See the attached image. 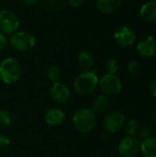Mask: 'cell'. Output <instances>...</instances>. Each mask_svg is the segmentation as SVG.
I'll list each match as a JSON object with an SVG mask.
<instances>
[{
	"mask_svg": "<svg viewBox=\"0 0 156 157\" xmlns=\"http://www.w3.org/2000/svg\"><path fill=\"white\" fill-rule=\"evenodd\" d=\"M72 122L78 132L88 134L94 131L97 125V115L91 108H81L74 113Z\"/></svg>",
	"mask_w": 156,
	"mask_h": 157,
	"instance_id": "obj_1",
	"label": "cell"
},
{
	"mask_svg": "<svg viewBox=\"0 0 156 157\" xmlns=\"http://www.w3.org/2000/svg\"><path fill=\"white\" fill-rule=\"evenodd\" d=\"M99 77L94 69L86 70L80 73L74 80V88L80 95H90L98 87Z\"/></svg>",
	"mask_w": 156,
	"mask_h": 157,
	"instance_id": "obj_2",
	"label": "cell"
},
{
	"mask_svg": "<svg viewBox=\"0 0 156 157\" xmlns=\"http://www.w3.org/2000/svg\"><path fill=\"white\" fill-rule=\"evenodd\" d=\"M22 67L13 57H6L0 62V79L6 85L16 84L21 77Z\"/></svg>",
	"mask_w": 156,
	"mask_h": 157,
	"instance_id": "obj_3",
	"label": "cell"
},
{
	"mask_svg": "<svg viewBox=\"0 0 156 157\" xmlns=\"http://www.w3.org/2000/svg\"><path fill=\"white\" fill-rule=\"evenodd\" d=\"M8 42L17 52H28L35 47L37 40L30 32L17 30L9 36Z\"/></svg>",
	"mask_w": 156,
	"mask_h": 157,
	"instance_id": "obj_4",
	"label": "cell"
},
{
	"mask_svg": "<svg viewBox=\"0 0 156 157\" xmlns=\"http://www.w3.org/2000/svg\"><path fill=\"white\" fill-rule=\"evenodd\" d=\"M98 87L100 88L102 94L110 97H117L122 91V83L117 75L105 74L98 83Z\"/></svg>",
	"mask_w": 156,
	"mask_h": 157,
	"instance_id": "obj_5",
	"label": "cell"
},
{
	"mask_svg": "<svg viewBox=\"0 0 156 157\" xmlns=\"http://www.w3.org/2000/svg\"><path fill=\"white\" fill-rule=\"evenodd\" d=\"M20 21L17 15L10 9H0V32L4 35H11L18 30Z\"/></svg>",
	"mask_w": 156,
	"mask_h": 157,
	"instance_id": "obj_6",
	"label": "cell"
},
{
	"mask_svg": "<svg viewBox=\"0 0 156 157\" xmlns=\"http://www.w3.org/2000/svg\"><path fill=\"white\" fill-rule=\"evenodd\" d=\"M126 118L120 111L115 110L108 113L103 120V127L108 133H115L119 132L124 125Z\"/></svg>",
	"mask_w": 156,
	"mask_h": 157,
	"instance_id": "obj_7",
	"label": "cell"
},
{
	"mask_svg": "<svg viewBox=\"0 0 156 157\" xmlns=\"http://www.w3.org/2000/svg\"><path fill=\"white\" fill-rule=\"evenodd\" d=\"M140 140L135 136L124 137L119 146L118 151L121 157H134L140 152Z\"/></svg>",
	"mask_w": 156,
	"mask_h": 157,
	"instance_id": "obj_8",
	"label": "cell"
},
{
	"mask_svg": "<svg viewBox=\"0 0 156 157\" xmlns=\"http://www.w3.org/2000/svg\"><path fill=\"white\" fill-rule=\"evenodd\" d=\"M50 98L58 104H64L69 101L71 98L70 89L62 82L52 83L48 90Z\"/></svg>",
	"mask_w": 156,
	"mask_h": 157,
	"instance_id": "obj_9",
	"label": "cell"
},
{
	"mask_svg": "<svg viewBox=\"0 0 156 157\" xmlns=\"http://www.w3.org/2000/svg\"><path fill=\"white\" fill-rule=\"evenodd\" d=\"M135 31L127 26L118 28L114 32V40L121 47H130L136 41Z\"/></svg>",
	"mask_w": 156,
	"mask_h": 157,
	"instance_id": "obj_10",
	"label": "cell"
},
{
	"mask_svg": "<svg viewBox=\"0 0 156 157\" xmlns=\"http://www.w3.org/2000/svg\"><path fill=\"white\" fill-rule=\"evenodd\" d=\"M136 50L138 54L143 58H150L154 55L156 52V40L151 35H146L141 38L137 43Z\"/></svg>",
	"mask_w": 156,
	"mask_h": 157,
	"instance_id": "obj_11",
	"label": "cell"
},
{
	"mask_svg": "<svg viewBox=\"0 0 156 157\" xmlns=\"http://www.w3.org/2000/svg\"><path fill=\"white\" fill-rule=\"evenodd\" d=\"M45 122L51 126H59L65 121V112L57 107L51 108L44 114Z\"/></svg>",
	"mask_w": 156,
	"mask_h": 157,
	"instance_id": "obj_12",
	"label": "cell"
},
{
	"mask_svg": "<svg viewBox=\"0 0 156 157\" xmlns=\"http://www.w3.org/2000/svg\"><path fill=\"white\" fill-rule=\"evenodd\" d=\"M140 16L149 22H156V1H150L143 4L140 8Z\"/></svg>",
	"mask_w": 156,
	"mask_h": 157,
	"instance_id": "obj_13",
	"label": "cell"
},
{
	"mask_svg": "<svg viewBox=\"0 0 156 157\" xmlns=\"http://www.w3.org/2000/svg\"><path fill=\"white\" fill-rule=\"evenodd\" d=\"M140 152L144 157H156V138L150 136L142 140Z\"/></svg>",
	"mask_w": 156,
	"mask_h": 157,
	"instance_id": "obj_14",
	"label": "cell"
},
{
	"mask_svg": "<svg viewBox=\"0 0 156 157\" xmlns=\"http://www.w3.org/2000/svg\"><path fill=\"white\" fill-rule=\"evenodd\" d=\"M97 8L103 14H111L120 6V0H97Z\"/></svg>",
	"mask_w": 156,
	"mask_h": 157,
	"instance_id": "obj_15",
	"label": "cell"
},
{
	"mask_svg": "<svg viewBox=\"0 0 156 157\" xmlns=\"http://www.w3.org/2000/svg\"><path fill=\"white\" fill-rule=\"evenodd\" d=\"M110 104V99L108 96L104 94L98 95L93 101L91 109L97 114V113H103L105 112Z\"/></svg>",
	"mask_w": 156,
	"mask_h": 157,
	"instance_id": "obj_16",
	"label": "cell"
},
{
	"mask_svg": "<svg viewBox=\"0 0 156 157\" xmlns=\"http://www.w3.org/2000/svg\"><path fill=\"white\" fill-rule=\"evenodd\" d=\"M77 63L84 71L90 70L94 65V57L89 52L82 51L77 56Z\"/></svg>",
	"mask_w": 156,
	"mask_h": 157,
	"instance_id": "obj_17",
	"label": "cell"
},
{
	"mask_svg": "<svg viewBox=\"0 0 156 157\" xmlns=\"http://www.w3.org/2000/svg\"><path fill=\"white\" fill-rule=\"evenodd\" d=\"M139 126H140V124L137 122V121H135L133 119L126 121L123 125L124 131H125L127 136H135L137 134Z\"/></svg>",
	"mask_w": 156,
	"mask_h": 157,
	"instance_id": "obj_18",
	"label": "cell"
},
{
	"mask_svg": "<svg viewBox=\"0 0 156 157\" xmlns=\"http://www.w3.org/2000/svg\"><path fill=\"white\" fill-rule=\"evenodd\" d=\"M105 68H106L107 74L116 75L120 69V63L115 58H109L107 60L105 63Z\"/></svg>",
	"mask_w": 156,
	"mask_h": 157,
	"instance_id": "obj_19",
	"label": "cell"
},
{
	"mask_svg": "<svg viewBox=\"0 0 156 157\" xmlns=\"http://www.w3.org/2000/svg\"><path fill=\"white\" fill-rule=\"evenodd\" d=\"M61 75H62V73L58 66L51 65L49 67V69L47 71V76L51 83L59 82L61 79Z\"/></svg>",
	"mask_w": 156,
	"mask_h": 157,
	"instance_id": "obj_20",
	"label": "cell"
},
{
	"mask_svg": "<svg viewBox=\"0 0 156 157\" xmlns=\"http://www.w3.org/2000/svg\"><path fill=\"white\" fill-rule=\"evenodd\" d=\"M11 115L6 109H0V130L6 129L11 123Z\"/></svg>",
	"mask_w": 156,
	"mask_h": 157,
	"instance_id": "obj_21",
	"label": "cell"
},
{
	"mask_svg": "<svg viewBox=\"0 0 156 157\" xmlns=\"http://www.w3.org/2000/svg\"><path fill=\"white\" fill-rule=\"evenodd\" d=\"M136 135H137L138 139H142V140H144V139L150 137L151 136V128H150V126L148 124H145V123L140 124Z\"/></svg>",
	"mask_w": 156,
	"mask_h": 157,
	"instance_id": "obj_22",
	"label": "cell"
},
{
	"mask_svg": "<svg viewBox=\"0 0 156 157\" xmlns=\"http://www.w3.org/2000/svg\"><path fill=\"white\" fill-rule=\"evenodd\" d=\"M127 69H128V72L131 75H138L141 71V65L140 63L135 61V60H132L131 62H129L128 65H127Z\"/></svg>",
	"mask_w": 156,
	"mask_h": 157,
	"instance_id": "obj_23",
	"label": "cell"
},
{
	"mask_svg": "<svg viewBox=\"0 0 156 157\" xmlns=\"http://www.w3.org/2000/svg\"><path fill=\"white\" fill-rule=\"evenodd\" d=\"M9 145H10V139L5 134H0V151L6 149Z\"/></svg>",
	"mask_w": 156,
	"mask_h": 157,
	"instance_id": "obj_24",
	"label": "cell"
},
{
	"mask_svg": "<svg viewBox=\"0 0 156 157\" xmlns=\"http://www.w3.org/2000/svg\"><path fill=\"white\" fill-rule=\"evenodd\" d=\"M8 44V39L6 35L0 32V52H3Z\"/></svg>",
	"mask_w": 156,
	"mask_h": 157,
	"instance_id": "obj_25",
	"label": "cell"
},
{
	"mask_svg": "<svg viewBox=\"0 0 156 157\" xmlns=\"http://www.w3.org/2000/svg\"><path fill=\"white\" fill-rule=\"evenodd\" d=\"M149 91H150V94L156 98V78L154 79L153 81H151L150 85H149Z\"/></svg>",
	"mask_w": 156,
	"mask_h": 157,
	"instance_id": "obj_26",
	"label": "cell"
},
{
	"mask_svg": "<svg viewBox=\"0 0 156 157\" xmlns=\"http://www.w3.org/2000/svg\"><path fill=\"white\" fill-rule=\"evenodd\" d=\"M68 2H69V4L72 6L78 7V6H80L85 2V0H68Z\"/></svg>",
	"mask_w": 156,
	"mask_h": 157,
	"instance_id": "obj_27",
	"label": "cell"
},
{
	"mask_svg": "<svg viewBox=\"0 0 156 157\" xmlns=\"http://www.w3.org/2000/svg\"><path fill=\"white\" fill-rule=\"evenodd\" d=\"M40 0H23V3L26 5V6H35L36 4H38Z\"/></svg>",
	"mask_w": 156,
	"mask_h": 157,
	"instance_id": "obj_28",
	"label": "cell"
},
{
	"mask_svg": "<svg viewBox=\"0 0 156 157\" xmlns=\"http://www.w3.org/2000/svg\"><path fill=\"white\" fill-rule=\"evenodd\" d=\"M154 1H156V0H154Z\"/></svg>",
	"mask_w": 156,
	"mask_h": 157,
	"instance_id": "obj_29",
	"label": "cell"
}]
</instances>
